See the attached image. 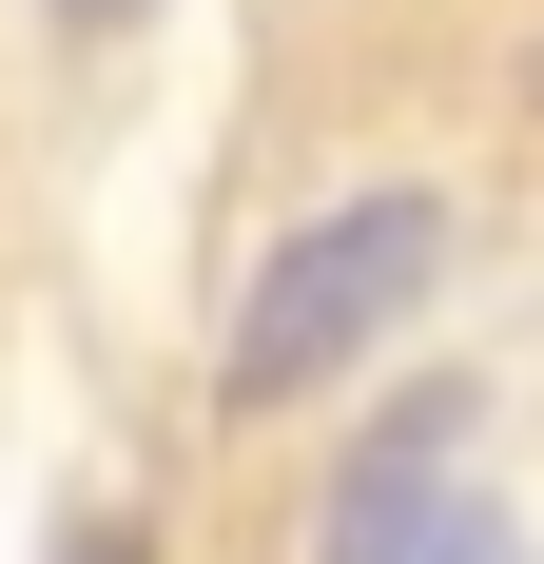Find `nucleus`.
<instances>
[{
    "instance_id": "f257e3e1",
    "label": "nucleus",
    "mask_w": 544,
    "mask_h": 564,
    "mask_svg": "<svg viewBox=\"0 0 544 564\" xmlns=\"http://www.w3.org/2000/svg\"><path fill=\"white\" fill-rule=\"evenodd\" d=\"M428 273H447V195H428V175H389V195H330L312 234H272V253H253L215 390H233V409H312L330 370H370V350L409 332V292H428Z\"/></svg>"
},
{
    "instance_id": "f03ea898",
    "label": "nucleus",
    "mask_w": 544,
    "mask_h": 564,
    "mask_svg": "<svg viewBox=\"0 0 544 564\" xmlns=\"http://www.w3.org/2000/svg\"><path fill=\"white\" fill-rule=\"evenodd\" d=\"M312 564H525V525H505L487 507V487H467V467H428V448H409V467H350V507H330V545Z\"/></svg>"
},
{
    "instance_id": "7ed1b4c3",
    "label": "nucleus",
    "mask_w": 544,
    "mask_h": 564,
    "mask_svg": "<svg viewBox=\"0 0 544 564\" xmlns=\"http://www.w3.org/2000/svg\"><path fill=\"white\" fill-rule=\"evenodd\" d=\"M58 564H137V525H98V507H78V525H58Z\"/></svg>"
},
{
    "instance_id": "20e7f679",
    "label": "nucleus",
    "mask_w": 544,
    "mask_h": 564,
    "mask_svg": "<svg viewBox=\"0 0 544 564\" xmlns=\"http://www.w3.org/2000/svg\"><path fill=\"white\" fill-rule=\"evenodd\" d=\"M58 20H137V0H58Z\"/></svg>"
},
{
    "instance_id": "39448f33",
    "label": "nucleus",
    "mask_w": 544,
    "mask_h": 564,
    "mask_svg": "<svg viewBox=\"0 0 544 564\" xmlns=\"http://www.w3.org/2000/svg\"><path fill=\"white\" fill-rule=\"evenodd\" d=\"M525 117H544V58H525Z\"/></svg>"
}]
</instances>
